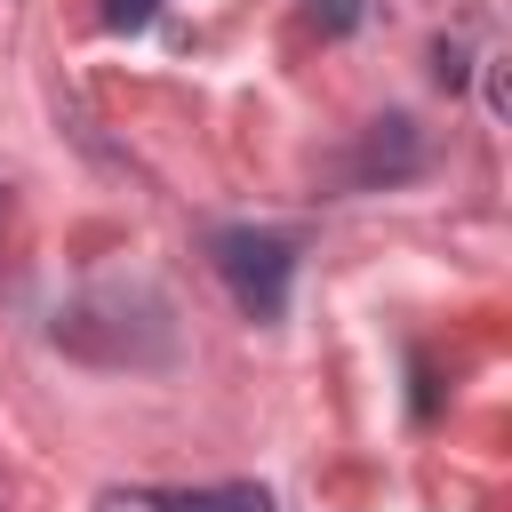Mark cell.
<instances>
[{"label":"cell","mask_w":512,"mask_h":512,"mask_svg":"<svg viewBox=\"0 0 512 512\" xmlns=\"http://www.w3.org/2000/svg\"><path fill=\"white\" fill-rule=\"evenodd\" d=\"M56 344L96 368H160L176 352V312L144 280H104L56 312Z\"/></svg>","instance_id":"6da1fadb"},{"label":"cell","mask_w":512,"mask_h":512,"mask_svg":"<svg viewBox=\"0 0 512 512\" xmlns=\"http://www.w3.org/2000/svg\"><path fill=\"white\" fill-rule=\"evenodd\" d=\"M216 256V280L232 288V304L248 320H280L288 312V280H296V240L288 232H256V224H232L208 240Z\"/></svg>","instance_id":"7a4b0ae2"},{"label":"cell","mask_w":512,"mask_h":512,"mask_svg":"<svg viewBox=\"0 0 512 512\" xmlns=\"http://www.w3.org/2000/svg\"><path fill=\"white\" fill-rule=\"evenodd\" d=\"M96 512H272L264 488L224 480V488H104Z\"/></svg>","instance_id":"3957f363"},{"label":"cell","mask_w":512,"mask_h":512,"mask_svg":"<svg viewBox=\"0 0 512 512\" xmlns=\"http://www.w3.org/2000/svg\"><path fill=\"white\" fill-rule=\"evenodd\" d=\"M424 168V136H416V120H376L368 136H360V160H352V184H400V176H416Z\"/></svg>","instance_id":"277c9868"},{"label":"cell","mask_w":512,"mask_h":512,"mask_svg":"<svg viewBox=\"0 0 512 512\" xmlns=\"http://www.w3.org/2000/svg\"><path fill=\"white\" fill-rule=\"evenodd\" d=\"M152 16H160V0H104V24L112 32H144Z\"/></svg>","instance_id":"5b68a950"},{"label":"cell","mask_w":512,"mask_h":512,"mask_svg":"<svg viewBox=\"0 0 512 512\" xmlns=\"http://www.w3.org/2000/svg\"><path fill=\"white\" fill-rule=\"evenodd\" d=\"M312 24L320 32H352L360 24V0H312Z\"/></svg>","instance_id":"8992f818"},{"label":"cell","mask_w":512,"mask_h":512,"mask_svg":"<svg viewBox=\"0 0 512 512\" xmlns=\"http://www.w3.org/2000/svg\"><path fill=\"white\" fill-rule=\"evenodd\" d=\"M432 72H440V88H456V80H464V48L440 40V48H432Z\"/></svg>","instance_id":"52a82bcc"},{"label":"cell","mask_w":512,"mask_h":512,"mask_svg":"<svg viewBox=\"0 0 512 512\" xmlns=\"http://www.w3.org/2000/svg\"><path fill=\"white\" fill-rule=\"evenodd\" d=\"M8 232H16V208H8V192H0V272H8Z\"/></svg>","instance_id":"ba28073f"}]
</instances>
